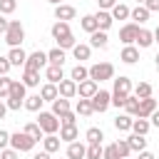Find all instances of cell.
<instances>
[{
    "instance_id": "6da1fadb",
    "label": "cell",
    "mask_w": 159,
    "mask_h": 159,
    "mask_svg": "<svg viewBox=\"0 0 159 159\" xmlns=\"http://www.w3.org/2000/svg\"><path fill=\"white\" fill-rule=\"evenodd\" d=\"M129 92H132L129 77H117V80H114V92H112V104H114V107H124Z\"/></svg>"
},
{
    "instance_id": "7a4b0ae2",
    "label": "cell",
    "mask_w": 159,
    "mask_h": 159,
    "mask_svg": "<svg viewBox=\"0 0 159 159\" xmlns=\"http://www.w3.org/2000/svg\"><path fill=\"white\" fill-rule=\"evenodd\" d=\"M25 89H27V87H25L22 82H17V80L10 82V94H7V102H5L7 109H20V107L25 104V97H27Z\"/></svg>"
},
{
    "instance_id": "3957f363",
    "label": "cell",
    "mask_w": 159,
    "mask_h": 159,
    "mask_svg": "<svg viewBox=\"0 0 159 159\" xmlns=\"http://www.w3.org/2000/svg\"><path fill=\"white\" fill-rule=\"evenodd\" d=\"M22 40H25V30H22L20 20H10L7 32H5V42H7L10 47H20V42H22Z\"/></svg>"
},
{
    "instance_id": "277c9868",
    "label": "cell",
    "mask_w": 159,
    "mask_h": 159,
    "mask_svg": "<svg viewBox=\"0 0 159 159\" xmlns=\"http://www.w3.org/2000/svg\"><path fill=\"white\" fill-rule=\"evenodd\" d=\"M114 75V67L109 62H99V65H92L89 67V80L92 82H104V80H112Z\"/></svg>"
},
{
    "instance_id": "5b68a950",
    "label": "cell",
    "mask_w": 159,
    "mask_h": 159,
    "mask_svg": "<svg viewBox=\"0 0 159 159\" xmlns=\"http://www.w3.org/2000/svg\"><path fill=\"white\" fill-rule=\"evenodd\" d=\"M37 127H40L45 134H55V132L60 129V119H57L52 112H40V117H37Z\"/></svg>"
},
{
    "instance_id": "8992f818",
    "label": "cell",
    "mask_w": 159,
    "mask_h": 159,
    "mask_svg": "<svg viewBox=\"0 0 159 159\" xmlns=\"http://www.w3.org/2000/svg\"><path fill=\"white\" fill-rule=\"evenodd\" d=\"M10 144H12L15 152H30L35 147V139L27 137L25 132H17V134H10Z\"/></svg>"
},
{
    "instance_id": "52a82bcc",
    "label": "cell",
    "mask_w": 159,
    "mask_h": 159,
    "mask_svg": "<svg viewBox=\"0 0 159 159\" xmlns=\"http://www.w3.org/2000/svg\"><path fill=\"white\" fill-rule=\"evenodd\" d=\"M47 65V52H32V55H27V60H25V70H35V72H40L42 67Z\"/></svg>"
},
{
    "instance_id": "ba28073f",
    "label": "cell",
    "mask_w": 159,
    "mask_h": 159,
    "mask_svg": "<svg viewBox=\"0 0 159 159\" xmlns=\"http://www.w3.org/2000/svg\"><path fill=\"white\" fill-rule=\"evenodd\" d=\"M89 102H92V109H94V112H104V109L112 104V94H109V92H104V89H97V92H94V97H92Z\"/></svg>"
},
{
    "instance_id": "9c48e42d",
    "label": "cell",
    "mask_w": 159,
    "mask_h": 159,
    "mask_svg": "<svg viewBox=\"0 0 159 159\" xmlns=\"http://www.w3.org/2000/svg\"><path fill=\"white\" fill-rule=\"evenodd\" d=\"M154 112H157V99H152V97L139 99V109H137V117H139V119H147V117H152Z\"/></svg>"
},
{
    "instance_id": "30bf717a",
    "label": "cell",
    "mask_w": 159,
    "mask_h": 159,
    "mask_svg": "<svg viewBox=\"0 0 159 159\" xmlns=\"http://www.w3.org/2000/svg\"><path fill=\"white\" fill-rule=\"evenodd\" d=\"M137 32H139V25H137V22H129V25H124V27L119 30V40H122L124 45H132V42L137 40Z\"/></svg>"
},
{
    "instance_id": "8fae6325",
    "label": "cell",
    "mask_w": 159,
    "mask_h": 159,
    "mask_svg": "<svg viewBox=\"0 0 159 159\" xmlns=\"http://www.w3.org/2000/svg\"><path fill=\"white\" fill-rule=\"evenodd\" d=\"M94 92H97V82H92V80H84V82L77 84V94H80V99H92Z\"/></svg>"
},
{
    "instance_id": "7c38bea8",
    "label": "cell",
    "mask_w": 159,
    "mask_h": 159,
    "mask_svg": "<svg viewBox=\"0 0 159 159\" xmlns=\"http://www.w3.org/2000/svg\"><path fill=\"white\" fill-rule=\"evenodd\" d=\"M57 94L65 97V99L75 97V94H77V82H72V80H62V82L57 84Z\"/></svg>"
},
{
    "instance_id": "4fadbf2b",
    "label": "cell",
    "mask_w": 159,
    "mask_h": 159,
    "mask_svg": "<svg viewBox=\"0 0 159 159\" xmlns=\"http://www.w3.org/2000/svg\"><path fill=\"white\" fill-rule=\"evenodd\" d=\"M75 15H77V10H75L72 5H57V7H55V17H57L60 22L75 20Z\"/></svg>"
},
{
    "instance_id": "5bb4252c",
    "label": "cell",
    "mask_w": 159,
    "mask_h": 159,
    "mask_svg": "<svg viewBox=\"0 0 159 159\" xmlns=\"http://www.w3.org/2000/svg\"><path fill=\"white\" fill-rule=\"evenodd\" d=\"M94 20H97V30H102V32H107V30L112 27V22H114L107 10H99V12L94 15Z\"/></svg>"
},
{
    "instance_id": "9a60e30c",
    "label": "cell",
    "mask_w": 159,
    "mask_h": 159,
    "mask_svg": "<svg viewBox=\"0 0 159 159\" xmlns=\"http://www.w3.org/2000/svg\"><path fill=\"white\" fill-rule=\"evenodd\" d=\"M119 60H122V62H127V65H134V62L139 60V50H137L134 45H124V50H122Z\"/></svg>"
},
{
    "instance_id": "2e32d148",
    "label": "cell",
    "mask_w": 159,
    "mask_h": 159,
    "mask_svg": "<svg viewBox=\"0 0 159 159\" xmlns=\"http://www.w3.org/2000/svg\"><path fill=\"white\" fill-rule=\"evenodd\" d=\"M7 60H10V65H25V60H27V52L22 50V47H10V52H7Z\"/></svg>"
},
{
    "instance_id": "e0dca14e",
    "label": "cell",
    "mask_w": 159,
    "mask_h": 159,
    "mask_svg": "<svg viewBox=\"0 0 159 159\" xmlns=\"http://www.w3.org/2000/svg\"><path fill=\"white\" fill-rule=\"evenodd\" d=\"M45 77H47V82H50V84H60V82L65 80V77H62V67H57V65H47Z\"/></svg>"
},
{
    "instance_id": "ac0fdd59",
    "label": "cell",
    "mask_w": 159,
    "mask_h": 159,
    "mask_svg": "<svg viewBox=\"0 0 159 159\" xmlns=\"http://www.w3.org/2000/svg\"><path fill=\"white\" fill-rule=\"evenodd\" d=\"M84 154H87V147L80 142H72L67 147V159H84Z\"/></svg>"
},
{
    "instance_id": "d6986e66",
    "label": "cell",
    "mask_w": 159,
    "mask_h": 159,
    "mask_svg": "<svg viewBox=\"0 0 159 159\" xmlns=\"http://www.w3.org/2000/svg\"><path fill=\"white\" fill-rule=\"evenodd\" d=\"M40 97H42V102H55L60 94H57V84H42V89H40Z\"/></svg>"
},
{
    "instance_id": "ffe728a7",
    "label": "cell",
    "mask_w": 159,
    "mask_h": 159,
    "mask_svg": "<svg viewBox=\"0 0 159 159\" xmlns=\"http://www.w3.org/2000/svg\"><path fill=\"white\" fill-rule=\"evenodd\" d=\"M67 112H70V99L57 97V99L52 102V114H55V117H62V114H67Z\"/></svg>"
},
{
    "instance_id": "44dd1931",
    "label": "cell",
    "mask_w": 159,
    "mask_h": 159,
    "mask_svg": "<svg viewBox=\"0 0 159 159\" xmlns=\"http://www.w3.org/2000/svg\"><path fill=\"white\" fill-rule=\"evenodd\" d=\"M87 77H89V70H87V67H82V65H75V67H72V72H70V80H72V82H77V84H80V82H84Z\"/></svg>"
},
{
    "instance_id": "7402d4cb",
    "label": "cell",
    "mask_w": 159,
    "mask_h": 159,
    "mask_svg": "<svg viewBox=\"0 0 159 159\" xmlns=\"http://www.w3.org/2000/svg\"><path fill=\"white\" fill-rule=\"evenodd\" d=\"M67 35H72V32H70V25L57 20V22L52 25V37H55V40H62V37H67Z\"/></svg>"
},
{
    "instance_id": "603a6c76",
    "label": "cell",
    "mask_w": 159,
    "mask_h": 159,
    "mask_svg": "<svg viewBox=\"0 0 159 159\" xmlns=\"http://www.w3.org/2000/svg\"><path fill=\"white\" fill-rule=\"evenodd\" d=\"M27 112H40V107H42V97L40 94H30V97H25V104H22Z\"/></svg>"
},
{
    "instance_id": "cb8c5ba5",
    "label": "cell",
    "mask_w": 159,
    "mask_h": 159,
    "mask_svg": "<svg viewBox=\"0 0 159 159\" xmlns=\"http://www.w3.org/2000/svg\"><path fill=\"white\" fill-rule=\"evenodd\" d=\"M77 137H80V132H77V127H75V124H72V127H60V142L65 139V142H70V144H72Z\"/></svg>"
},
{
    "instance_id": "d4e9b609",
    "label": "cell",
    "mask_w": 159,
    "mask_h": 159,
    "mask_svg": "<svg viewBox=\"0 0 159 159\" xmlns=\"http://www.w3.org/2000/svg\"><path fill=\"white\" fill-rule=\"evenodd\" d=\"M127 144H129V149H132V152H144L147 139H144V137H139V134H132V137H127Z\"/></svg>"
},
{
    "instance_id": "484cf974",
    "label": "cell",
    "mask_w": 159,
    "mask_h": 159,
    "mask_svg": "<svg viewBox=\"0 0 159 159\" xmlns=\"http://www.w3.org/2000/svg\"><path fill=\"white\" fill-rule=\"evenodd\" d=\"M129 17L137 20V22H147V20H149V10H147L144 5H137L134 10H129Z\"/></svg>"
},
{
    "instance_id": "4316f807",
    "label": "cell",
    "mask_w": 159,
    "mask_h": 159,
    "mask_svg": "<svg viewBox=\"0 0 159 159\" xmlns=\"http://www.w3.org/2000/svg\"><path fill=\"white\" fill-rule=\"evenodd\" d=\"M134 42H139V47H149V45L154 42V35H152L149 30L139 27V32H137V40H134Z\"/></svg>"
},
{
    "instance_id": "83f0119b",
    "label": "cell",
    "mask_w": 159,
    "mask_h": 159,
    "mask_svg": "<svg viewBox=\"0 0 159 159\" xmlns=\"http://www.w3.org/2000/svg\"><path fill=\"white\" fill-rule=\"evenodd\" d=\"M47 62H50V65H57V67H62V62H65V50H60V47L50 50V52H47Z\"/></svg>"
},
{
    "instance_id": "f1b7e54d",
    "label": "cell",
    "mask_w": 159,
    "mask_h": 159,
    "mask_svg": "<svg viewBox=\"0 0 159 159\" xmlns=\"http://www.w3.org/2000/svg\"><path fill=\"white\" fill-rule=\"evenodd\" d=\"M22 84H25V87H37V84H40V72H35V70H25V75H22Z\"/></svg>"
},
{
    "instance_id": "f546056e",
    "label": "cell",
    "mask_w": 159,
    "mask_h": 159,
    "mask_svg": "<svg viewBox=\"0 0 159 159\" xmlns=\"http://www.w3.org/2000/svg\"><path fill=\"white\" fill-rule=\"evenodd\" d=\"M109 15H112V20H127V17H129V7H127V5H122V2H117V5L112 7V12H109Z\"/></svg>"
},
{
    "instance_id": "4dcf8cb0",
    "label": "cell",
    "mask_w": 159,
    "mask_h": 159,
    "mask_svg": "<svg viewBox=\"0 0 159 159\" xmlns=\"http://www.w3.org/2000/svg\"><path fill=\"white\" fill-rule=\"evenodd\" d=\"M89 42H92V47H107V42H109V37H107V32H102V30H97V32H92V37H89Z\"/></svg>"
},
{
    "instance_id": "1f68e13d",
    "label": "cell",
    "mask_w": 159,
    "mask_h": 159,
    "mask_svg": "<svg viewBox=\"0 0 159 159\" xmlns=\"http://www.w3.org/2000/svg\"><path fill=\"white\" fill-rule=\"evenodd\" d=\"M134 97H137V99H147V97H152V84H149V82H139V84L134 87Z\"/></svg>"
},
{
    "instance_id": "d6a6232c",
    "label": "cell",
    "mask_w": 159,
    "mask_h": 159,
    "mask_svg": "<svg viewBox=\"0 0 159 159\" xmlns=\"http://www.w3.org/2000/svg\"><path fill=\"white\" fill-rule=\"evenodd\" d=\"M42 144H45V152H47V154H52V152H57V149H60V137L47 134V137L42 139Z\"/></svg>"
},
{
    "instance_id": "836d02e7",
    "label": "cell",
    "mask_w": 159,
    "mask_h": 159,
    "mask_svg": "<svg viewBox=\"0 0 159 159\" xmlns=\"http://www.w3.org/2000/svg\"><path fill=\"white\" fill-rule=\"evenodd\" d=\"M94 109H92V102L89 99H80L77 107H75V114H82V117H89Z\"/></svg>"
},
{
    "instance_id": "e575fe53",
    "label": "cell",
    "mask_w": 159,
    "mask_h": 159,
    "mask_svg": "<svg viewBox=\"0 0 159 159\" xmlns=\"http://www.w3.org/2000/svg\"><path fill=\"white\" fill-rule=\"evenodd\" d=\"M132 122H134V119H132L129 114H119V117L114 119V127H117L119 132H127V129H132Z\"/></svg>"
},
{
    "instance_id": "d590c367",
    "label": "cell",
    "mask_w": 159,
    "mask_h": 159,
    "mask_svg": "<svg viewBox=\"0 0 159 159\" xmlns=\"http://www.w3.org/2000/svg\"><path fill=\"white\" fill-rule=\"evenodd\" d=\"M84 137H87V142H89V144H102V139H104L102 129H97V127H89Z\"/></svg>"
},
{
    "instance_id": "8d00e7d4",
    "label": "cell",
    "mask_w": 159,
    "mask_h": 159,
    "mask_svg": "<svg viewBox=\"0 0 159 159\" xmlns=\"http://www.w3.org/2000/svg\"><path fill=\"white\" fill-rule=\"evenodd\" d=\"M25 134H27V137H32L35 142H40V139H42V129L37 127V122H30V124H25Z\"/></svg>"
},
{
    "instance_id": "74e56055",
    "label": "cell",
    "mask_w": 159,
    "mask_h": 159,
    "mask_svg": "<svg viewBox=\"0 0 159 159\" xmlns=\"http://www.w3.org/2000/svg\"><path fill=\"white\" fill-rule=\"evenodd\" d=\"M82 30L89 32V35L97 32V20H94V15H84V17H82Z\"/></svg>"
},
{
    "instance_id": "f35d334b",
    "label": "cell",
    "mask_w": 159,
    "mask_h": 159,
    "mask_svg": "<svg viewBox=\"0 0 159 159\" xmlns=\"http://www.w3.org/2000/svg\"><path fill=\"white\" fill-rule=\"evenodd\" d=\"M72 55H75V60H89V45H75Z\"/></svg>"
},
{
    "instance_id": "ab89813d",
    "label": "cell",
    "mask_w": 159,
    "mask_h": 159,
    "mask_svg": "<svg viewBox=\"0 0 159 159\" xmlns=\"http://www.w3.org/2000/svg\"><path fill=\"white\" fill-rule=\"evenodd\" d=\"M132 129H134V134L144 137V134L149 132V122H147V119H134V122H132Z\"/></svg>"
},
{
    "instance_id": "60d3db41",
    "label": "cell",
    "mask_w": 159,
    "mask_h": 159,
    "mask_svg": "<svg viewBox=\"0 0 159 159\" xmlns=\"http://www.w3.org/2000/svg\"><path fill=\"white\" fill-rule=\"evenodd\" d=\"M114 147H117V152H119V159H127V157L132 154V149H129L127 139H119V142H114Z\"/></svg>"
},
{
    "instance_id": "b9f144b4",
    "label": "cell",
    "mask_w": 159,
    "mask_h": 159,
    "mask_svg": "<svg viewBox=\"0 0 159 159\" xmlns=\"http://www.w3.org/2000/svg\"><path fill=\"white\" fill-rule=\"evenodd\" d=\"M124 109H127V114H137V109H139V99L129 94L127 102H124Z\"/></svg>"
},
{
    "instance_id": "7bdbcfd3",
    "label": "cell",
    "mask_w": 159,
    "mask_h": 159,
    "mask_svg": "<svg viewBox=\"0 0 159 159\" xmlns=\"http://www.w3.org/2000/svg\"><path fill=\"white\" fill-rule=\"evenodd\" d=\"M84 157H87V159H102V144H89Z\"/></svg>"
},
{
    "instance_id": "ee69618b",
    "label": "cell",
    "mask_w": 159,
    "mask_h": 159,
    "mask_svg": "<svg viewBox=\"0 0 159 159\" xmlns=\"http://www.w3.org/2000/svg\"><path fill=\"white\" fill-rule=\"evenodd\" d=\"M10 77L5 75V77H0V99H7V94H10Z\"/></svg>"
},
{
    "instance_id": "f6af8a7d",
    "label": "cell",
    "mask_w": 159,
    "mask_h": 159,
    "mask_svg": "<svg viewBox=\"0 0 159 159\" xmlns=\"http://www.w3.org/2000/svg\"><path fill=\"white\" fill-rule=\"evenodd\" d=\"M15 7H17V2H15V0H0V12H2V15L15 12Z\"/></svg>"
},
{
    "instance_id": "bcb514c9",
    "label": "cell",
    "mask_w": 159,
    "mask_h": 159,
    "mask_svg": "<svg viewBox=\"0 0 159 159\" xmlns=\"http://www.w3.org/2000/svg\"><path fill=\"white\" fill-rule=\"evenodd\" d=\"M102 159H119V152H117V147H114V144H109V147H102Z\"/></svg>"
},
{
    "instance_id": "7dc6e473",
    "label": "cell",
    "mask_w": 159,
    "mask_h": 159,
    "mask_svg": "<svg viewBox=\"0 0 159 159\" xmlns=\"http://www.w3.org/2000/svg\"><path fill=\"white\" fill-rule=\"evenodd\" d=\"M57 45H60V50H72L77 42H75V37L72 35H67V37H62V40H57Z\"/></svg>"
},
{
    "instance_id": "c3c4849f",
    "label": "cell",
    "mask_w": 159,
    "mask_h": 159,
    "mask_svg": "<svg viewBox=\"0 0 159 159\" xmlns=\"http://www.w3.org/2000/svg\"><path fill=\"white\" fill-rule=\"evenodd\" d=\"M60 122H62V127H72V124L77 122V114H75V112H67V114L60 117Z\"/></svg>"
},
{
    "instance_id": "681fc988",
    "label": "cell",
    "mask_w": 159,
    "mask_h": 159,
    "mask_svg": "<svg viewBox=\"0 0 159 159\" xmlns=\"http://www.w3.org/2000/svg\"><path fill=\"white\" fill-rule=\"evenodd\" d=\"M10 67H12V65H10V60H7V57H0V75H2V77L10 72Z\"/></svg>"
},
{
    "instance_id": "f907efd6",
    "label": "cell",
    "mask_w": 159,
    "mask_h": 159,
    "mask_svg": "<svg viewBox=\"0 0 159 159\" xmlns=\"http://www.w3.org/2000/svg\"><path fill=\"white\" fill-rule=\"evenodd\" d=\"M99 2V10H112L117 5V0H97Z\"/></svg>"
},
{
    "instance_id": "816d5d0a",
    "label": "cell",
    "mask_w": 159,
    "mask_h": 159,
    "mask_svg": "<svg viewBox=\"0 0 159 159\" xmlns=\"http://www.w3.org/2000/svg\"><path fill=\"white\" fill-rule=\"evenodd\" d=\"M144 7H147L149 12H157V10H159V0H144Z\"/></svg>"
},
{
    "instance_id": "f5cc1de1",
    "label": "cell",
    "mask_w": 159,
    "mask_h": 159,
    "mask_svg": "<svg viewBox=\"0 0 159 159\" xmlns=\"http://www.w3.org/2000/svg\"><path fill=\"white\" fill-rule=\"evenodd\" d=\"M7 144H10V134H7L5 129H0V149H5Z\"/></svg>"
},
{
    "instance_id": "db71d44e",
    "label": "cell",
    "mask_w": 159,
    "mask_h": 159,
    "mask_svg": "<svg viewBox=\"0 0 159 159\" xmlns=\"http://www.w3.org/2000/svg\"><path fill=\"white\" fill-rule=\"evenodd\" d=\"M0 159H17V152L15 149H2L0 152Z\"/></svg>"
},
{
    "instance_id": "11a10c76",
    "label": "cell",
    "mask_w": 159,
    "mask_h": 159,
    "mask_svg": "<svg viewBox=\"0 0 159 159\" xmlns=\"http://www.w3.org/2000/svg\"><path fill=\"white\" fill-rule=\"evenodd\" d=\"M7 25H10V20H5V17H0V32H7Z\"/></svg>"
},
{
    "instance_id": "9f6ffc18",
    "label": "cell",
    "mask_w": 159,
    "mask_h": 159,
    "mask_svg": "<svg viewBox=\"0 0 159 159\" xmlns=\"http://www.w3.org/2000/svg\"><path fill=\"white\" fill-rule=\"evenodd\" d=\"M152 124H154V127H159V109L152 114Z\"/></svg>"
},
{
    "instance_id": "6f0895ef",
    "label": "cell",
    "mask_w": 159,
    "mask_h": 159,
    "mask_svg": "<svg viewBox=\"0 0 159 159\" xmlns=\"http://www.w3.org/2000/svg\"><path fill=\"white\" fill-rule=\"evenodd\" d=\"M139 159H154L152 152H139Z\"/></svg>"
},
{
    "instance_id": "680465c9",
    "label": "cell",
    "mask_w": 159,
    "mask_h": 159,
    "mask_svg": "<svg viewBox=\"0 0 159 159\" xmlns=\"http://www.w3.org/2000/svg\"><path fill=\"white\" fill-rule=\"evenodd\" d=\"M5 114H7V104H5V102H0V119H2Z\"/></svg>"
},
{
    "instance_id": "91938a15",
    "label": "cell",
    "mask_w": 159,
    "mask_h": 159,
    "mask_svg": "<svg viewBox=\"0 0 159 159\" xmlns=\"http://www.w3.org/2000/svg\"><path fill=\"white\" fill-rule=\"evenodd\" d=\"M32 159H50V154H47V152H40V154H35Z\"/></svg>"
},
{
    "instance_id": "94428289",
    "label": "cell",
    "mask_w": 159,
    "mask_h": 159,
    "mask_svg": "<svg viewBox=\"0 0 159 159\" xmlns=\"http://www.w3.org/2000/svg\"><path fill=\"white\" fill-rule=\"evenodd\" d=\"M152 35H154V42H159V27H157V30H154Z\"/></svg>"
},
{
    "instance_id": "6125c7cd",
    "label": "cell",
    "mask_w": 159,
    "mask_h": 159,
    "mask_svg": "<svg viewBox=\"0 0 159 159\" xmlns=\"http://www.w3.org/2000/svg\"><path fill=\"white\" fill-rule=\"evenodd\" d=\"M47 2H52L55 7H57V5H62V0H47Z\"/></svg>"
},
{
    "instance_id": "be15d7a7",
    "label": "cell",
    "mask_w": 159,
    "mask_h": 159,
    "mask_svg": "<svg viewBox=\"0 0 159 159\" xmlns=\"http://www.w3.org/2000/svg\"><path fill=\"white\" fill-rule=\"evenodd\" d=\"M154 62H157V67H159V52H157V57H154Z\"/></svg>"
},
{
    "instance_id": "e7e4bbea",
    "label": "cell",
    "mask_w": 159,
    "mask_h": 159,
    "mask_svg": "<svg viewBox=\"0 0 159 159\" xmlns=\"http://www.w3.org/2000/svg\"><path fill=\"white\" fill-rule=\"evenodd\" d=\"M137 2H144V0H137Z\"/></svg>"
},
{
    "instance_id": "03108f58",
    "label": "cell",
    "mask_w": 159,
    "mask_h": 159,
    "mask_svg": "<svg viewBox=\"0 0 159 159\" xmlns=\"http://www.w3.org/2000/svg\"><path fill=\"white\" fill-rule=\"evenodd\" d=\"M127 159H129V157H127Z\"/></svg>"
}]
</instances>
